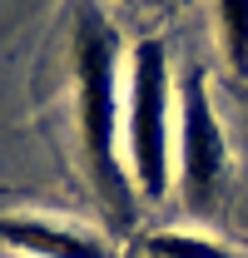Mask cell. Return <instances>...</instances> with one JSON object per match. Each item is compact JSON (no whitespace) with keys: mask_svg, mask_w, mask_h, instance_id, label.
I'll list each match as a JSON object with an SVG mask.
<instances>
[{"mask_svg":"<svg viewBox=\"0 0 248 258\" xmlns=\"http://www.w3.org/2000/svg\"><path fill=\"white\" fill-rule=\"evenodd\" d=\"M75 124L94 189L109 209L129 214L134 184L124 169V95H119V30L90 0L75 15Z\"/></svg>","mask_w":248,"mask_h":258,"instance_id":"1","label":"cell"},{"mask_svg":"<svg viewBox=\"0 0 248 258\" xmlns=\"http://www.w3.org/2000/svg\"><path fill=\"white\" fill-rule=\"evenodd\" d=\"M124 70V169L139 199H169L174 184V75L169 45L139 40Z\"/></svg>","mask_w":248,"mask_h":258,"instance_id":"2","label":"cell"},{"mask_svg":"<svg viewBox=\"0 0 248 258\" xmlns=\"http://www.w3.org/2000/svg\"><path fill=\"white\" fill-rule=\"evenodd\" d=\"M179 189H184L189 209H214L218 184L228 174V134L218 124V109L209 99V80L204 70H189L179 85Z\"/></svg>","mask_w":248,"mask_h":258,"instance_id":"3","label":"cell"},{"mask_svg":"<svg viewBox=\"0 0 248 258\" xmlns=\"http://www.w3.org/2000/svg\"><path fill=\"white\" fill-rule=\"evenodd\" d=\"M0 248L20 258H114L104 238L40 214H0Z\"/></svg>","mask_w":248,"mask_h":258,"instance_id":"4","label":"cell"},{"mask_svg":"<svg viewBox=\"0 0 248 258\" xmlns=\"http://www.w3.org/2000/svg\"><path fill=\"white\" fill-rule=\"evenodd\" d=\"M214 20H218L228 70L238 80H248V0H214Z\"/></svg>","mask_w":248,"mask_h":258,"instance_id":"5","label":"cell"},{"mask_svg":"<svg viewBox=\"0 0 248 258\" xmlns=\"http://www.w3.org/2000/svg\"><path fill=\"white\" fill-rule=\"evenodd\" d=\"M144 253L149 258H238L233 248H223L218 238L204 233H189V228H159L144 238Z\"/></svg>","mask_w":248,"mask_h":258,"instance_id":"6","label":"cell"},{"mask_svg":"<svg viewBox=\"0 0 248 258\" xmlns=\"http://www.w3.org/2000/svg\"><path fill=\"white\" fill-rule=\"evenodd\" d=\"M124 5H129V0H124Z\"/></svg>","mask_w":248,"mask_h":258,"instance_id":"7","label":"cell"}]
</instances>
